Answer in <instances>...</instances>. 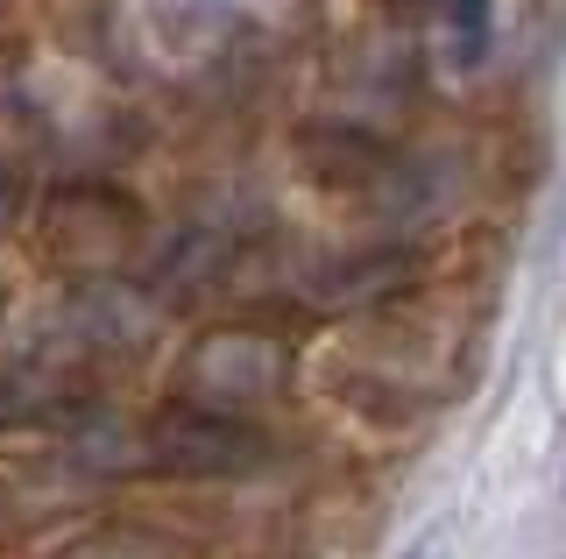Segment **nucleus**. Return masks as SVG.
Instances as JSON below:
<instances>
[{"label": "nucleus", "mask_w": 566, "mask_h": 559, "mask_svg": "<svg viewBox=\"0 0 566 559\" xmlns=\"http://www.w3.org/2000/svg\"><path fill=\"white\" fill-rule=\"evenodd\" d=\"M389 8H447V0H389Z\"/></svg>", "instance_id": "obj_1"}]
</instances>
